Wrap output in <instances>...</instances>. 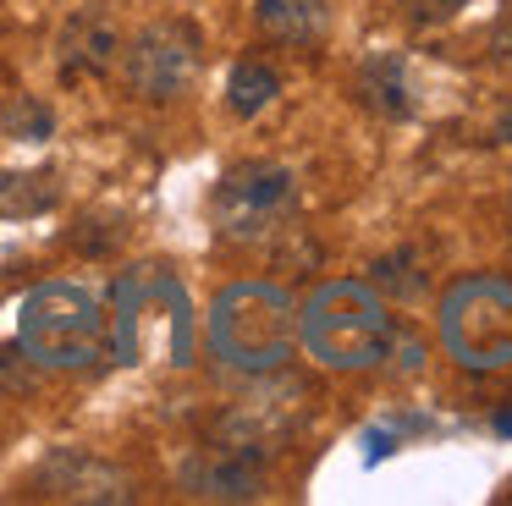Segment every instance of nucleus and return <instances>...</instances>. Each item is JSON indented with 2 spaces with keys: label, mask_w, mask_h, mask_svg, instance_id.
<instances>
[{
  "label": "nucleus",
  "mask_w": 512,
  "mask_h": 506,
  "mask_svg": "<svg viewBox=\"0 0 512 506\" xmlns=\"http://www.w3.org/2000/svg\"><path fill=\"white\" fill-rule=\"evenodd\" d=\"M254 28L276 44L309 50L331 33V0H254Z\"/></svg>",
  "instance_id": "9b49d317"
},
{
  "label": "nucleus",
  "mask_w": 512,
  "mask_h": 506,
  "mask_svg": "<svg viewBox=\"0 0 512 506\" xmlns=\"http://www.w3.org/2000/svg\"><path fill=\"white\" fill-rule=\"evenodd\" d=\"M298 341L320 369L353 374L375 369L397 347V325L386 314V297L369 281H325L309 303L298 308Z\"/></svg>",
  "instance_id": "f257e3e1"
},
{
  "label": "nucleus",
  "mask_w": 512,
  "mask_h": 506,
  "mask_svg": "<svg viewBox=\"0 0 512 506\" xmlns=\"http://www.w3.org/2000/svg\"><path fill=\"white\" fill-rule=\"evenodd\" d=\"M391 446H397V435H391V429H375V435H369V462H375V457H386Z\"/></svg>",
  "instance_id": "f3484780"
},
{
  "label": "nucleus",
  "mask_w": 512,
  "mask_h": 506,
  "mask_svg": "<svg viewBox=\"0 0 512 506\" xmlns=\"http://www.w3.org/2000/svg\"><path fill=\"white\" fill-rule=\"evenodd\" d=\"M276 94H281V77L270 72L265 61H237L232 72H226V105H232L237 116H259Z\"/></svg>",
  "instance_id": "4468645a"
},
{
  "label": "nucleus",
  "mask_w": 512,
  "mask_h": 506,
  "mask_svg": "<svg viewBox=\"0 0 512 506\" xmlns=\"http://www.w3.org/2000/svg\"><path fill=\"white\" fill-rule=\"evenodd\" d=\"M210 220L226 242H243V248L287 237L298 220V171L281 160L232 165L210 193Z\"/></svg>",
  "instance_id": "39448f33"
},
{
  "label": "nucleus",
  "mask_w": 512,
  "mask_h": 506,
  "mask_svg": "<svg viewBox=\"0 0 512 506\" xmlns=\"http://www.w3.org/2000/svg\"><path fill=\"white\" fill-rule=\"evenodd\" d=\"M358 94H364V105L386 121L419 116V83H413V66L402 61L397 50L364 55V66H358Z\"/></svg>",
  "instance_id": "9d476101"
},
{
  "label": "nucleus",
  "mask_w": 512,
  "mask_h": 506,
  "mask_svg": "<svg viewBox=\"0 0 512 506\" xmlns=\"http://www.w3.org/2000/svg\"><path fill=\"white\" fill-rule=\"evenodd\" d=\"M496 138H501V143H512V110H501V121H496Z\"/></svg>",
  "instance_id": "6ab92c4d"
},
{
  "label": "nucleus",
  "mask_w": 512,
  "mask_h": 506,
  "mask_svg": "<svg viewBox=\"0 0 512 506\" xmlns=\"http://www.w3.org/2000/svg\"><path fill=\"white\" fill-rule=\"evenodd\" d=\"M34 495H45V501H78V506H127L138 501V484L127 468H116V462L94 457V451L83 446H56L45 462L34 468Z\"/></svg>",
  "instance_id": "0eeeda50"
},
{
  "label": "nucleus",
  "mask_w": 512,
  "mask_h": 506,
  "mask_svg": "<svg viewBox=\"0 0 512 506\" xmlns=\"http://www.w3.org/2000/svg\"><path fill=\"white\" fill-rule=\"evenodd\" d=\"M122 61V28L105 6H78L56 33V72L67 83H83V77H105Z\"/></svg>",
  "instance_id": "1a4fd4ad"
},
{
  "label": "nucleus",
  "mask_w": 512,
  "mask_h": 506,
  "mask_svg": "<svg viewBox=\"0 0 512 506\" xmlns=\"http://www.w3.org/2000/svg\"><path fill=\"white\" fill-rule=\"evenodd\" d=\"M397 6H402V17H408L413 28H441V22H452L468 0H397Z\"/></svg>",
  "instance_id": "dca6fc26"
},
{
  "label": "nucleus",
  "mask_w": 512,
  "mask_h": 506,
  "mask_svg": "<svg viewBox=\"0 0 512 506\" xmlns=\"http://www.w3.org/2000/svg\"><path fill=\"white\" fill-rule=\"evenodd\" d=\"M199 77V33L188 22H149L122 39V83L149 105H171Z\"/></svg>",
  "instance_id": "423d86ee"
},
{
  "label": "nucleus",
  "mask_w": 512,
  "mask_h": 506,
  "mask_svg": "<svg viewBox=\"0 0 512 506\" xmlns=\"http://www.w3.org/2000/svg\"><path fill=\"white\" fill-rule=\"evenodd\" d=\"M441 347L474 374L512 363V275H463L441 297Z\"/></svg>",
  "instance_id": "20e7f679"
},
{
  "label": "nucleus",
  "mask_w": 512,
  "mask_h": 506,
  "mask_svg": "<svg viewBox=\"0 0 512 506\" xmlns=\"http://www.w3.org/2000/svg\"><path fill=\"white\" fill-rule=\"evenodd\" d=\"M177 479L193 501H259V495H265V462L237 451V446L210 440V446H199L193 457H182Z\"/></svg>",
  "instance_id": "6e6552de"
},
{
  "label": "nucleus",
  "mask_w": 512,
  "mask_h": 506,
  "mask_svg": "<svg viewBox=\"0 0 512 506\" xmlns=\"http://www.w3.org/2000/svg\"><path fill=\"white\" fill-rule=\"evenodd\" d=\"M61 198V176L56 171H6L0 176V215L6 220H28L56 209Z\"/></svg>",
  "instance_id": "f8f14e48"
},
{
  "label": "nucleus",
  "mask_w": 512,
  "mask_h": 506,
  "mask_svg": "<svg viewBox=\"0 0 512 506\" xmlns=\"http://www.w3.org/2000/svg\"><path fill=\"white\" fill-rule=\"evenodd\" d=\"M17 347L39 369H89L105 358V308L78 281H45L17 303Z\"/></svg>",
  "instance_id": "7ed1b4c3"
},
{
  "label": "nucleus",
  "mask_w": 512,
  "mask_h": 506,
  "mask_svg": "<svg viewBox=\"0 0 512 506\" xmlns=\"http://www.w3.org/2000/svg\"><path fill=\"white\" fill-rule=\"evenodd\" d=\"M0 127H6V138H17V143H45L50 132H56V110H50L45 99H34V94H12V105L0 110Z\"/></svg>",
  "instance_id": "2eb2a0df"
},
{
  "label": "nucleus",
  "mask_w": 512,
  "mask_h": 506,
  "mask_svg": "<svg viewBox=\"0 0 512 506\" xmlns=\"http://www.w3.org/2000/svg\"><path fill=\"white\" fill-rule=\"evenodd\" d=\"M298 341V308L276 281H232L210 303V352L243 374H276Z\"/></svg>",
  "instance_id": "f03ea898"
},
{
  "label": "nucleus",
  "mask_w": 512,
  "mask_h": 506,
  "mask_svg": "<svg viewBox=\"0 0 512 506\" xmlns=\"http://www.w3.org/2000/svg\"><path fill=\"white\" fill-rule=\"evenodd\" d=\"M375 292L380 297H402V303H419L430 292V264H424L419 248H397L386 259H375Z\"/></svg>",
  "instance_id": "ddd939ff"
},
{
  "label": "nucleus",
  "mask_w": 512,
  "mask_h": 506,
  "mask_svg": "<svg viewBox=\"0 0 512 506\" xmlns=\"http://www.w3.org/2000/svg\"><path fill=\"white\" fill-rule=\"evenodd\" d=\"M490 50H496V61L507 66V72H512V28H501V33H496V44H490Z\"/></svg>",
  "instance_id": "a211bd4d"
}]
</instances>
